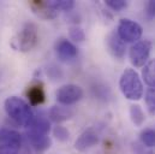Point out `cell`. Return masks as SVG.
<instances>
[{"label": "cell", "instance_id": "obj_6", "mask_svg": "<svg viewBox=\"0 0 155 154\" xmlns=\"http://www.w3.org/2000/svg\"><path fill=\"white\" fill-rule=\"evenodd\" d=\"M22 146L19 132L12 129H0V154H18Z\"/></svg>", "mask_w": 155, "mask_h": 154}, {"label": "cell", "instance_id": "obj_13", "mask_svg": "<svg viewBox=\"0 0 155 154\" xmlns=\"http://www.w3.org/2000/svg\"><path fill=\"white\" fill-rule=\"evenodd\" d=\"M27 98L29 101V105L33 106H39L42 105L46 101V94H45V89L42 84H34L30 85L27 90Z\"/></svg>", "mask_w": 155, "mask_h": 154}, {"label": "cell", "instance_id": "obj_16", "mask_svg": "<svg viewBox=\"0 0 155 154\" xmlns=\"http://www.w3.org/2000/svg\"><path fill=\"white\" fill-rule=\"evenodd\" d=\"M129 113H130V119L131 122L136 125V126H142L144 120H146V115H144V111L142 110V107L138 105V104H132L130 106V110H129Z\"/></svg>", "mask_w": 155, "mask_h": 154}, {"label": "cell", "instance_id": "obj_11", "mask_svg": "<svg viewBox=\"0 0 155 154\" xmlns=\"http://www.w3.org/2000/svg\"><path fill=\"white\" fill-rule=\"evenodd\" d=\"M106 45H107L108 52L111 53V55L113 58L121 60L125 57L126 43L118 36L117 32H112L111 34H108V36L106 38Z\"/></svg>", "mask_w": 155, "mask_h": 154}, {"label": "cell", "instance_id": "obj_24", "mask_svg": "<svg viewBox=\"0 0 155 154\" xmlns=\"http://www.w3.org/2000/svg\"><path fill=\"white\" fill-rule=\"evenodd\" d=\"M146 18L148 21H152L155 18V0H149L146 5Z\"/></svg>", "mask_w": 155, "mask_h": 154}, {"label": "cell", "instance_id": "obj_19", "mask_svg": "<svg viewBox=\"0 0 155 154\" xmlns=\"http://www.w3.org/2000/svg\"><path fill=\"white\" fill-rule=\"evenodd\" d=\"M53 136L60 141V142H65L70 139V131L65 128V126H61V125H57L54 126L53 129Z\"/></svg>", "mask_w": 155, "mask_h": 154}, {"label": "cell", "instance_id": "obj_21", "mask_svg": "<svg viewBox=\"0 0 155 154\" xmlns=\"http://www.w3.org/2000/svg\"><path fill=\"white\" fill-rule=\"evenodd\" d=\"M57 11H71L75 7L74 0H52Z\"/></svg>", "mask_w": 155, "mask_h": 154}, {"label": "cell", "instance_id": "obj_17", "mask_svg": "<svg viewBox=\"0 0 155 154\" xmlns=\"http://www.w3.org/2000/svg\"><path fill=\"white\" fill-rule=\"evenodd\" d=\"M141 142L146 147H154L155 146V130L154 129H144L141 132Z\"/></svg>", "mask_w": 155, "mask_h": 154}, {"label": "cell", "instance_id": "obj_15", "mask_svg": "<svg viewBox=\"0 0 155 154\" xmlns=\"http://www.w3.org/2000/svg\"><path fill=\"white\" fill-rule=\"evenodd\" d=\"M142 79L149 88H155V58L149 60L142 69Z\"/></svg>", "mask_w": 155, "mask_h": 154}, {"label": "cell", "instance_id": "obj_12", "mask_svg": "<svg viewBox=\"0 0 155 154\" xmlns=\"http://www.w3.org/2000/svg\"><path fill=\"white\" fill-rule=\"evenodd\" d=\"M97 142H99V136H97L96 131L93 130V129H87L78 136V139L76 140L75 149H77L78 152H87L88 149L96 146Z\"/></svg>", "mask_w": 155, "mask_h": 154}, {"label": "cell", "instance_id": "obj_18", "mask_svg": "<svg viewBox=\"0 0 155 154\" xmlns=\"http://www.w3.org/2000/svg\"><path fill=\"white\" fill-rule=\"evenodd\" d=\"M69 35H70V38H71L72 41H75V42H77V43L84 42V41H85V38H87L84 30H83L81 27H78V25H72V27H70V29H69Z\"/></svg>", "mask_w": 155, "mask_h": 154}, {"label": "cell", "instance_id": "obj_4", "mask_svg": "<svg viewBox=\"0 0 155 154\" xmlns=\"http://www.w3.org/2000/svg\"><path fill=\"white\" fill-rule=\"evenodd\" d=\"M117 34L125 43H135L141 40L143 29L137 22L129 18H123L118 24Z\"/></svg>", "mask_w": 155, "mask_h": 154}, {"label": "cell", "instance_id": "obj_9", "mask_svg": "<svg viewBox=\"0 0 155 154\" xmlns=\"http://www.w3.org/2000/svg\"><path fill=\"white\" fill-rule=\"evenodd\" d=\"M30 8L33 10V12L42 19L49 21V19H54L58 16V11L54 7L52 1H45V0H31L29 2Z\"/></svg>", "mask_w": 155, "mask_h": 154}, {"label": "cell", "instance_id": "obj_1", "mask_svg": "<svg viewBox=\"0 0 155 154\" xmlns=\"http://www.w3.org/2000/svg\"><path fill=\"white\" fill-rule=\"evenodd\" d=\"M4 110L10 119L24 128H29L35 119V113L29 102L19 96H8L4 102Z\"/></svg>", "mask_w": 155, "mask_h": 154}, {"label": "cell", "instance_id": "obj_23", "mask_svg": "<svg viewBox=\"0 0 155 154\" xmlns=\"http://www.w3.org/2000/svg\"><path fill=\"white\" fill-rule=\"evenodd\" d=\"M105 4L113 11H121L127 6V1L125 0H106Z\"/></svg>", "mask_w": 155, "mask_h": 154}, {"label": "cell", "instance_id": "obj_10", "mask_svg": "<svg viewBox=\"0 0 155 154\" xmlns=\"http://www.w3.org/2000/svg\"><path fill=\"white\" fill-rule=\"evenodd\" d=\"M55 54L60 62H70L78 54L77 47L68 38H59L55 42Z\"/></svg>", "mask_w": 155, "mask_h": 154}, {"label": "cell", "instance_id": "obj_22", "mask_svg": "<svg viewBox=\"0 0 155 154\" xmlns=\"http://www.w3.org/2000/svg\"><path fill=\"white\" fill-rule=\"evenodd\" d=\"M144 100L147 104V107L153 113L155 112V88H148L144 95Z\"/></svg>", "mask_w": 155, "mask_h": 154}, {"label": "cell", "instance_id": "obj_14", "mask_svg": "<svg viewBox=\"0 0 155 154\" xmlns=\"http://www.w3.org/2000/svg\"><path fill=\"white\" fill-rule=\"evenodd\" d=\"M48 118L54 122V123H63L65 120H69L72 116H74V111L68 107V106H52L48 113Z\"/></svg>", "mask_w": 155, "mask_h": 154}, {"label": "cell", "instance_id": "obj_7", "mask_svg": "<svg viewBox=\"0 0 155 154\" xmlns=\"http://www.w3.org/2000/svg\"><path fill=\"white\" fill-rule=\"evenodd\" d=\"M57 101L63 106H71L83 98V89L74 83L64 84L55 92Z\"/></svg>", "mask_w": 155, "mask_h": 154}, {"label": "cell", "instance_id": "obj_8", "mask_svg": "<svg viewBox=\"0 0 155 154\" xmlns=\"http://www.w3.org/2000/svg\"><path fill=\"white\" fill-rule=\"evenodd\" d=\"M51 131V122L46 117H35L33 124L27 130V137L29 142L33 145L36 141L42 140L45 137H48V134Z\"/></svg>", "mask_w": 155, "mask_h": 154}, {"label": "cell", "instance_id": "obj_5", "mask_svg": "<svg viewBox=\"0 0 155 154\" xmlns=\"http://www.w3.org/2000/svg\"><path fill=\"white\" fill-rule=\"evenodd\" d=\"M152 51V42L149 40H140L129 49V58L135 68H143L149 59Z\"/></svg>", "mask_w": 155, "mask_h": 154}, {"label": "cell", "instance_id": "obj_25", "mask_svg": "<svg viewBox=\"0 0 155 154\" xmlns=\"http://www.w3.org/2000/svg\"><path fill=\"white\" fill-rule=\"evenodd\" d=\"M47 75L51 77V78H59V77H61V71H60V69L59 68H57V66H51L48 70H47Z\"/></svg>", "mask_w": 155, "mask_h": 154}, {"label": "cell", "instance_id": "obj_3", "mask_svg": "<svg viewBox=\"0 0 155 154\" xmlns=\"http://www.w3.org/2000/svg\"><path fill=\"white\" fill-rule=\"evenodd\" d=\"M39 42V27L33 22H27L12 38L11 47L18 52H30Z\"/></svg>", "mask_w": 155, "mask_h": 154}, {"label": "cell", "instance_id": "obj_20", "mask_svg": "<svg viewBox=\"0 0 155 154\" xmlns=\"http://www.w3.org/2000/svg\"><path fill=\"white\" fill-rule=\"evenodd\" d=\"M51 145H52L51 139H49V137H45V139H42V140L36 141V142L33 143L31 146H33V148H34V151H35L36 153L42 154V153H45V152L51 147Z\"/></svg>", "mask_w": 155, "mask_h": 154}, {"label": "cell", "instance_id": "obj_2", "mask_svg": "<svg viewBox=\"0 0 155 154\" xmlns=\"http://www.w3.org/2000/svg\"><path fill=\"white\" fill-rule=\"evenodd\" d=\"M119 88L125 99L138 101L143 96V82L140 75L134 69H125L119 78Z\"/></svg>", "mask_w": 155, "mask_h": 154}]
</instances>
